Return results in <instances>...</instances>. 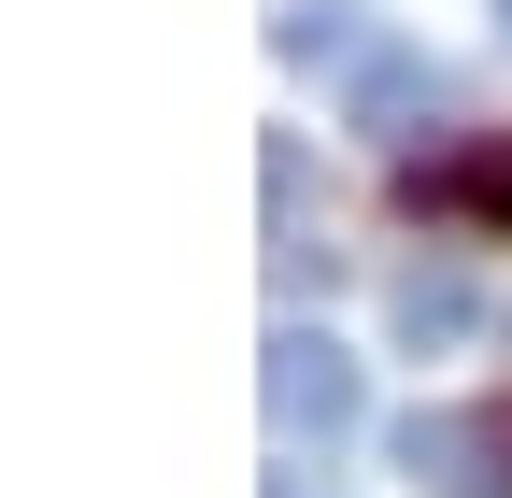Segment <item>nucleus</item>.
<instances>
[{
    "label": "nucleus",
    "instance_id": "0eeeda50",
    "mask_svg": "<svg viewBox=\"0 0 512 498\" xmlns=\"http://www.w3.org/2000/svg\"><path fill=\"white\" fill-rule=\"evenodd\" d=\"M271 498H328V470H313V456H285V470H271Z\"/></svg>",
    "mask_w": 512,
    "mask_h": 498
},
{
    "label": "nucleus",
    "instance_id": "f03ea898",
    "mask_svg": "<svg viewBox=\"0 0 512 498\" xmlns=\"http://www.w3.org/2000/svg\"><path fill=\"white\" fill-rule=\"evenodd\" d=\"M256 399H271V442H285V456H328L342 427L370 413V399H356V356H342L328 328H271V342H256Z\"/></svg>",
    "mask_w": 512,
    "mask_h": 498
},
{
    "label": "nucleus",
    "instance_id": "6e6552de",
    "mask_svg": "<svg viewBox=\"0 0 512 498\" xmlns=\"http://www.w3.org/2000/svg\"><path fill=\"white\" fill-rule=\"evenodd\" d=\"M498 43H512V0H498Z\"/></svg>",
    "mask_w": 512,
    "mask_h": 498
},
{
    "label": "nucleus",
    "instance_id": "7ed1b4c3",
    "mask_svg": "<svg viewBox=\"0 0 512 498\" xmlns=\"http://www.w3.org/2000/svg\"><path fill=\"white\" fill-rule=\"evenodd\" d=\"M441 100H456V72H441L427 43H370L356 72H342V129H356V143H384V157H413V129H427Z\"/></svg>",
    "mask_w": 512,
    "mask_h": 498
},
{
    "label": "nucleus",
    "instance_id": "f257e3e1",
    "mask_svg": "<svg viewBox=\"0 0 512 498\" xmlns=\"http://www.w3.org/2000/svg\"><path fill=\"white\" fill-rule=\"evenodd\" d=\"M413 498H512V413H470V399H413L384 427Z\"/></svg>",
    "mask_w": 512,
    "mask_h": 498
},
{
    "label": "nucleus",
    "instance_id": "423d86ee",
    "mask_svg": "<svg viewBox=\"0 0 512 498\" xmlns=\"http://www.w3.org/2000/svg\"><path fill=\"white\" fill-rule=\"evenodd\" d=\"M271 43H285V57H299V72H356V57H370V43H356V29H342V15H285V29H271Z\"/></svg>",
    "mask_w": 512,
    "mask_h": 498
},
{
    "label": "nucleus",
    "instance_id": "39448f33",
    "mask_svg": "<svg viewBox=\"0 0 512 498\" xmlns=\"http://www.w3.org/2000/svg\"><path fill=\"white\" fill-rule=\"evenodd\" d=\"M384 328H399V342H413V356H456V342H470V328H484V285H470V271H456V257H413V271H399V285H384Z\"/></svg>",
    "mask_w": 512,
    "mask_h": 498
},
{
    "label": "nucleus",
    "instance_id": "20e7f679",
    "mask_svg": "<svg viewBox=\"0 0 512 498\" xmlns=\"http://www.w3.org/2000/svg\"><path fill=\"white\" fill-rule=\"evenodd\" d=\"M399 200H413V214H470V228H512V129H484V143H456L441 171L413 157V171H399Z\"/></svg>",
    "mask_w": 512,
    "mask_h": 498
}]
</instances>
